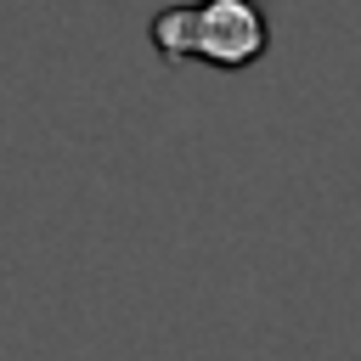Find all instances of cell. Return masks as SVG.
Masks as SVG:
<instances>
[{"label":"cell","mask_w":361,"mask_h":361,"mask_svg":"<svg viewBox=\"0 0 361 361\" xmlns=\"http://www.w3.org/2000/svg\"><path fill=\"white\" fill-rule=\"evenodd\" d=\"M152 45L164 62L197 56L214 68H248L265 56L271 28L259 0H197V6H169L152 17Z\"/></svg>","instance_id":"1"}]
</instances>
